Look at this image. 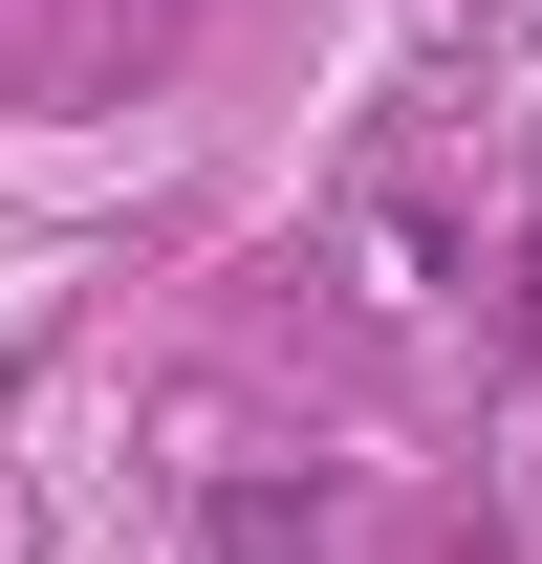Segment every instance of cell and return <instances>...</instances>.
<instances>
[{"mask_svg":"<svg viewBox=\"0 0 542 564\" xmlns=\"http://www.w3.org/2000/svg\"><path fill=\"white\" fill-rule=\"evenodd\" d=\"M217 564H326V521H304L282 478H217Z\"/></svg>","mask_w":542,"mask_h":564,"instance_id":"obj_1","label":"cell"}]
</instances>
